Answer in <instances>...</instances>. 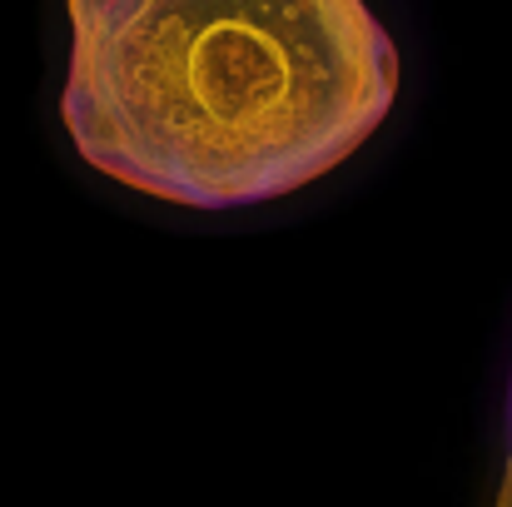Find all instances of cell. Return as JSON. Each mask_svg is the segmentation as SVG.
<instances>
[{
    "label": "cell",
    "instance_id": "cell-1",
    "mask_svg": "<svg viewBox=\"0 0 512 507\" xmlns=\"http://www.w3.org/2000/svg\"><path fill=\"white\" fill-rule=\"evenodd\" d=\"M60 120L80 160L179 209L284 199L358 155L398 100L368 0H65Z\"/></svg>",
    "mask_w": 512,
    "mask_h": 507
},
{
    "label": "cell",
    "instance_id": "cell-2",
    "mask_svg": "<svg viewBox=\"0 0 512 507\" xmlns=\"http://www.w3.org/2000/svg\"><path fill=\"white\" fill-rule=\"evenodd\" d=\"M493 507H512V378H508V458H503V483H498Z\"/></svg>",
    "mask_w": 512,
    "mask_h": 507
}]
</instances>
